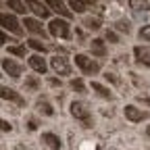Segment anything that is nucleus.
<instances>
[{"label":"nucleus","mask_w":150,"mask_h":150,"mask_svg":"<svg viewBox=\"0 0 150 150\" xmlns=\"http://www.w3.org/2000/svg\"><path fill=\"white\" fill-rule=\"evenodd\" d=\"M71 115L75 119L83 121V127H92V121H90V108L83 104V102H71Z\"/></svg>","instance_id":"f257e3e1"},{"label":"nucleus","mask_w":150,"mask_h":150,"mask_svg":"<svg viewBox=\"0 0 150 150\" xmlns=\"http://www.w3.org/2000/svg\"><path fill=\"white\" fill-rule=\"evenodd\" d=\"M48 31L54 35V38H69V23L65 21V19H52L50 21V25H48Z\"/></svg>","instance_id":"f03ea898"},{"label":"nucleus","mask_w":150,"mask_h":150,"mask_svg":"<svg viewBox=\"0 0 150 150\" xmlns=\"http://www.w3.org/2000/svg\"><path fill=\"white\" fill-rule=\"evenodd\" d=\"M75 63H77V67L83 73H98L100 71V65L94 63V61H90L86 54H77V56H75Z\"/></svg>","instance_id":"7ed1b4c3"},{"label":"nucleus","mask_w":150,"mask_h":150,"mask_svg":"<svg viewBox=\"0 0 150 150\" xmlns=\"http://www.w3.org/2000/svg\"><path fill=\"white\" fill-rule=\"evenodd\" d=\"M123 110H125V117H127L131 123H140L142 119H148V117H150L148 110H140V108H136L134 104H127Z\"/></svg>","instance_id":"20e7f679"},{"label":"nucleus","mask_w":150,"mask_h":150,"mask_svg":"<svg viewBox=\"0 0 150 150\" xmlns=\"http://www.w3.org/2000/svg\"><path fill=\"white\" fill-rule=\"evenodd\" d=\"M0 25H2L4 29L17 33V35H21V27H19V21L13 17V15H6V13H0Z\"/></svg>","instance_id":"39448f33"},{"label":"nucleus","mask_w":150,"mask_h":150,"mask_svg":"<svg viewBox=\"0 0 150 150\" xmlns=\"http://www.w3.org/2000/svg\"><path fill=\"white\" fill-rule=\"evenodd\" d=\"M50 67L59 73V75H69L71 73V67H69V63H67L65 56H54V59L50 61Z\"/></svg>","instance_id":"423d86ee"},{"label":"nucleus","mask_w":150,"mask_h":150,"mask_svg":"<svg viewBox=\"0 0 150 150\" xmlns=\"http://www.w3.org/2000/svg\"><path fill=\"white\" fill-rule=\"evenodd\" d=\"M2 69L11 75V77H21V67H19L13 59H2Z\"/></svg>","instance_id":"0eeeda50"},{"label":"nucleus","mask_w":150,"mask_h":150,"mask_svg":"<svg viewBox=\"0 0 150 150\" xmlns=\"http://www.w3.org/2000/svg\"><path fill=\"white\" fill-rule=\"evenodd\" d=\"M42 142H44V146L48 148V150H59L61 148V140H59V136L56 134H42Z\"/></svg>","instance_id":"6e6552de"},{"label":"nucleus","mask_w":150,"mask_h":150,"mask_svg":"<svg viewBox=\"0 0 150 150\" xmlns=\"http://www.w3.org/2000/svg\"><path fill=\"white\" fill-rule=\"evenodd\" d=\"M29 67L33 69V71H38V73H46V69H48V65H46V61L42 59V56H38V54H33V56H29Z\"/></svg>","instance_id":"1a4fd4ad"},{"label":"nucleus","mask_w":150,"mask_h":150,"mask_svg":"<svg viewBox=\"0 0 150 150\" xmlns=\"http://www.w3.org/2000/svg\"><path fill=\"white\" fill-rule=\"evenodd\" d=\"M27 6H29L38 17H42V19H44V17H48V8H46V4H42V2H40V0H27Z\"/></svg>","instance_id":"9d476101"},{"label":"nucleus","mask_w":150,"mask_h":150,"mask_svg":"<svg viewBox=\"0 0 150 150\" xmlns=\"http://www.w3.org/2000/svg\"><path fill=\"white\" fill-rule=\"evenodd\" d=\"M0 98H4V100H15V102H21V98H19V94L8 88V86H0Z\"/></svg>","instance_id":"9b49d317"},{"label":"nucleus","mask_w":150,"mask_h":150,"mask_svg":"<svg viewBox=\"0 0 150 150\" xmlns=\"http://www.w3.org/2000/svg\"><path fill=\"white\" fill-rule=\"evenodd\" d=\"M69 6L75 13H83L86 8H90V0H69Z\"/></svg>","instance_id":"f8f14e48"},{"label":"nucleus","mask_w":150,"mask_h":150,"mask_svg":"<svg viewBox=\"0 0 150 150\" xmlns=\"http://www.w3.org/2000/svg\"><path fill=\"white\" fill-rule=\"evenodd\" d=\"M48 4L56 11V13H61V15H65V17H69L71 13H69V8H65V2L63 0H48Z\"/></svg>","instance_id":"ddd939ff"},{"label":"nucleus","mask_w":150,"mask_h":150,"mask_svg":"<svg viewBox=\"0 0 150 150\" xmlns=\"http://www.w3.org/2000/svg\"><path fill=\"white\" fill-rule=\"evenodd\" d=\"M134 52H136V56H138V61H140V63L144 61V65H150V50H148V48H142V46H138Z\"/></svg>","instance_id":"4468645a"},{"label":"nucleus","mask_w":150,"mask_h":150,"mask_svg":"<svg viewBox=\"0 0 150 150\" xmlns=\"http://www.w3.org/2000/svg\"><path fill=\"white\" fill-rule=\"evenodd\" d=\"M29 31H33V33H42L44 35V29H42V25H40V21H35V19H25V23H23Z\"/></svg>","instance_id":"2eb2a0df"},{"label":"nucleus","mask_w":150,"mask_h":150,"mask_svg":"<svg viewBox=\"0 0 150 150\" xmlns=\"http://www.w3.org/2000/svg\"><path fill=\"white\" fill-rule=\"evenodd\" d=\"M129 6L134 8V11H148L150 6H148V0H129Z\"/></svg>","instance_id":"dca6fc26"},{"label":"nucleus","mask_w":150,"mask_h":150,"mask_svg":"<svg viewBox=\"0 0 150 150\" xmlns=\"http://www.w3.org/2000/svg\"><path fill=\"white\" fill-rule=\"evenodd\" d=\"M92 90H94V92H98L102 98H110L108 88H104V86H102V83H98V81H92Z\"/></svg>","instance_id":"f3484780"},{"label":"nucleus","mask_w":150,"mask_h":150,"mask_svg":"<svg viewBox=\"0 0 150 150\" xmlns=\"http://www.w3.org/2000/svg\"><path fill=\"white\" fill-rule=\"evenodd\" d=\"M92 52L98 54V56H102L104 54V42L102 40H92Z\"/></svg>","instance_id":"a211bd4d"},{"label":"nucleus","mask_w":150,"mask_h":150,"mask_svg":"<svg viewBox=\"0 0 150 150\" xmlns=\"http://www.w3.org/2000/svg\"><path fill=\"white\" fill-rule=\"evenodd\" d=\"M8 6H11L15 13H25V11H27L25 4L21 2V0H8Z\"/></svg>","instance_id":"6ab92c4d"},{"label":"nucleus","mask_w":150,"mask_h":150,"mask_svg":"<svg viewBox=\"0 0 150 150\" xmlns=\"http://www.w3.org/2000/svg\"><path fill=\"white\" fill-rule=\"evenodd\" d=\"M38 106H40V110L44 112V115H48V117H52V115H54V108H52L48 102H40Z\"/></svg>","instance_id":"aec40b11"},{"label":"nucleus","mask_w":150,"mask_h":150,"mask_svg":"<svg viewBox=\"0 0 150 150\" xmlns=\"http://www.w3.org/2000/svg\"><path fill=\"white\" fill-rule=\"evenodd\" d=\"M83 25H86L88 29H98V27H100V21H98V19H86Z\"/></svg>","instance_id":"412c9836"},{"label":"nucleus","mask_w":150,"mask_h":150,"mask_svg":"<svg viewBox=\"0 0 150 150\" xmlns=\"http://www.w3.org/2000/svg\"><path fill=\"white\" fill-rule=\"evenodd\" d=\"M8 52L17 54V56H25V48L23 46H8Z\"/></svg>","instance_id":"4be33fe9"},{"label":"nucleus","mask_w":150,"mask_h":150,"mask_svg":"<svg viewBox=\"0 0 150 150\" xmlns=\"http://www.w3.org/2000/svg\"><path fill=\"white\" fill-rule=\"evenodd\" d=\"M71 88H73V90H77V92H86V86H83L81 79H73V81H71Z\"/></svg>","instance_id":"5701e85b"},{"label":"nucleus","mask_w":150,"mask_h":150,"mask_svg":"<svg viewBox=\"0 0 150 150\" xmlns=\"http://www.w3.org/2000/svg\"><path fill=\"white\" fill-rule=\"evenodd\" d=\"M29 46H31L33 50H40V52H46V46H44L42 42H38V40H29Z\"/></svg>","instance_id":"b1692460"},{"label":"nucleus","mask_w":150,"mask_h":150,"mask_svg":"<svg viewBox=\"0 0 150 150\" xmlns=\"http://www.w3.org/2000/svg\"><path fill=\"white\" fill-rule=\"evenodd\" d=\"M140 38H142V40H146V42H150V25H144V27L140 29Z\"/></svg>","instance_id":"393cba45"},{"label":"nucleus","mask_w":150,"mask_h":150,"mask_svg":"<svg viewBox=\"0 0 150 150\" xmlns=\"http://www.w3.org/2000/svg\"><path fill=\"white\" fill-rule=\"evenodd\" d=\"M117 29L127 33V31H129V23H127V21H117Z\"/></svg>","instance_id":"a878e982"},{"label":"nucleus","mask_w":150,"mask_h":150,"mask_svg":"<svg viewBox=\"0 0 150 150\" xmlns=\"http://www.w3.org/2000/svg\"><path fill=\"white\" fill-rule=\"evenodd\" d=\"M13 129V125L8 123V121H4V119H0V131H11Z\"/></svg>","instance_id":"bb28decb"},{"label":"nucleus","mask_w":150,"mask_h":150,"mask_svg":"<svg viewBox=\"0 0 150 150\" xmlns=\"http://www.w3.org/2000/svg\"><path fill=\"white\" fill-rule=\"evenodd\" d=\"M106 40H108V42H112V44H117V42H119V38H117V33H115V31H106Z\"/></svg>","instance_id":"cd10ccee"},{"label":"nucleus","mask_w":150,"mask_h":150,"mask_svg":"<svg viewBox=\"0 0 150 150\" xmlns=\"http://www.w3.org/2000/svg\"><path fill=\"white\" fill-rule=\"evenodd\" d=\"M25 83H27V86H29V88H33V90H35V88H38V79H33V77H29V79H27V81H25Z\"/></svg>","instance_id":"c85d7f7f"},{"label":"nucleus","mask_w":150,"mask_h":150,"mask_svg":"<svg viewBox=\"0 0 150 150\" xmlns=\"http://www.w3.org/2000/svg\"><path fill=\"white\" fill-rule=\"evenodd\" d=\"M106 79H110V81H115V83H117V77H115L112 73H106Z\"/></svg>","instance_id":"c756f323"},{"label":"nucleus","mask_w":150,"mask_h":150,"mask_svg":"<svg viewBox=\"0 0 150 150\" xmlns=\"http://www.w3.org/2000/svg\"><path fill=\"white\" fill-rule=\"evenodd\" d=\"M27 127H29V129H35V127H38V123H35L33 119H29V125H27Z\"/></svg>","instance_id":"7c9ffc66"},{"label":"nucleus","mask_w":150,"mask_h":150,"mask_svg":"<svg viewBox=\"0 0 150 150\" xmlns=\"http://www.w3.org/2000/svg\"><path fill=\"white\" fill-rule=\"evenodd\" d=\"M4 42H6V35H4V33H2V31H0V46H2V44H4Z\"/></svg>","instance_id":"2f4dec72"},{"label":"nucleus","mask_w":150,"mask_h":150,"mask_svg":"<svg viewBox=\"0 0 150 150\" xmlns=\"http://www.w3.org/2000/svg\"><path fill=\"white\" fill-rule=\"evenodd\" d=\"M146 136H148V138H150V125H148V127H146Z\"/></svg>","instance_id":"473e14b6"}]
</instances>
